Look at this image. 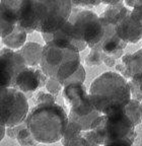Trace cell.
<instances>
[{
	"instance_id": "1",
	"label": "cell",
	"mask_w": 142,
	"mask_h": 146,
	"mask_svg": "<svg viewBox=\"0 0 142 146\" xmlns=\"http://www.w3.org/2000/svg\"><path fill=\"white\" fill-rule=\"evenodd\" d=\"M71 0H23L16 27L27 34L54 33L69 19Z\"/></svg>"
},
{
	"instance_id": "2",
	"label": "cell",
	"mask_w": 142,
	"mask_h": 146,
	"mask_svg": "<svg viewBox=\"0 0 142 146\" xmlns=\"http://www.w3.org/2000/svg\"><path fill=\"white\" fill-rule=\"evenodd\" d=\"M88 94L92 106L103 115L123 110L131 100L128 81L120 73L113 71L96 77L90 84Z\"/></svg>"
},
{
	"instance_id": "3",
	"label": "cell",
	"mask_w": 142,
	"mask_h": 146,
	"mask_svg": "<svg viewBox=\"0 0 142 146\" xmlns=\"http://www.w3.org/2000/svg\"><path fill=\"white\" fill-rule=\"evenodd\" d=\"M69 118L62 106L56 103L36 105L25 119L27 127L39 143L52 144L62 139Z\"/></svg>"
},
{
	"instance_id": "4",
	"label": "cell",
	"mask_w": 142,
	"mask_h": 146,
	"mask_svg": "<svg viewBox=\"0 0 142 146\" xmlns=\"http://www.w3.org/2000/svg\"><path fill=\"white\" fill-rule=\"evenodd\" d=\"M90 130L96 145H132L137 137L135 126L124 110L102 114L92 122Z\"/></svg>"
},
{
	"instance_id": "5",
	"label": "cell",
	"mask_w": 142,
	"mask_h": 146,
	"mask_svg": "<svg viewBox=\"0 0 142 146\" xmlns=\"http://www.w3.org/2000/svg\"><path fill=\"white\" fill-rule=\"evenodd\" d=\"M81 64L79 51L73 46L52 41L45 44L41 60V69L49 77L63 82L72 75Z\"/></svg>"
},
{
	"instance_id": "6",
	"label": "cell",
	"mask_w": 142,
	"mask_h": 146,
	"mask_svg": "<svg viewBox=\"0 0 142 146\" xmlns=\"http://www.w3.org/2000/svg\"><path fill=\"white\" fill-rule=\"evenodd\" d=\"M29 100L25 92L15 87H1L0 118L6 127L21 124L28 117Z\"/></svg>"
},
{
	"instance_id": "7",
	"label": "cell",
	"mask_w": 142,
	"mask_h": 146,
	"mask_svg": "<svg viewBox=\"0 0 142 146\" xmlns=\"http://www.w3.org/2000/svg\"><path fill=\"white\" fill-rule=\"evenodd\" d=\"M68 21L74 25L78 36L90 48L98 45L104 38L105 29L103 23L100 15L92 10L72 6V12Z\"/></svg>"
},
{
	"instance_id": "8",
	"label": "cell",
	"mask_w": 142,
	"mask_h": 146,
	"mask_svg": "<svg viewBox=\"0 0 142 146\" xmlns=\"http://www.w3.org/2000/svg\"><path fill=\"white\" fill-rule=\"evenodd\" d=\"M28 66L17 50L4 47L0 51V84L1 87H13L19 73Z\"/></svg>"
},
{
	"instance_id": "9",
	"label": "cell",
	"mask_w": 142,
	"mask_h": 146,
	"mask_svg": "<svg viewBox=\"0 0 142 146\" xmlns=\"http://www.w3.org/2000/svg\"><path fill=\"white\" fill-rule=\"evenodd\" d=\"M101 115V113L92 106L90 94H87L69 107L68 118L70 121L77 124L82 131H87L90 129L92 122Z\"/></svg>"
},
{
	"instance_id": "10",
	"label": "cell",
	"mask_w": 142,
	"mask_h": 146,
	"mask_svg": "<svg viewBox=\"0 0 142 146\" xmlns=\"http://www.w3.org/2000/svg\"><path fill=\"white\" fill-rule=\"evenodd\" d=\"M48 78L49 76L44 73L41 67L27 66L17 75L13 87L25 92L27 96H31L34 92H37L38 89L45 88Z\"/></svg>"
},
{
	"instance_id": "11",
	"label": "cell",
	"mask_w": 142,
	"mask_h": 146,
	"mask_svg": "<svg viewBox=\"0 0 142 146\" xmlns=\"http://www.w3.org/2000/svg\"><path fill=\"white\" fill-rule=\"evenodd\" d=\"M23 0H1L0 2V35L1 39L15 30Z\"/></svg>"
},
{
	"instance_id": "12",
	"label": "cell",
	"mask_w": 142,
	"mask_h": 146,
	"mask_svg": "<svg viewBox=\"0 0 142 146\" xmlns=\"http://www.w3.org/2000/svg\"><path fill=\"white\" fill-rule=\"evenodd\" d=\"M116 33L127 44H136L142 40V25L136 16L133 15L132 10H128L125 16L115 27Z\"/></svg>"
},
{
	"instance_id": "13",
	"label": "cell",
	"mask_w": 142,
	"mask_h": 146,
	"mask_svg": "<svg viewBox=\"0 0 142 146\" xmlns=\"http://www.w3.org/2000/svg\"><path fill=\"white\" fill-rule=\"evenodd\" d=\"M101 21L103 23L104 29H105V35L99 44L101 45L102 49L106 54L114 56L116 59H119L124 55V49L126 48L127 43L118 36L116 30H115L116 25L104 21L102 18Z\"/></svg>"
},
{
	"instance_id": "14",
	"label": "cell",
	"mask_w": 142,
	"mask_h": 146,
	"mask_svg": "<svg viewBox=\"0 0 142 146\" xmlns=\"http://www.w3.org/2000/svg\"><path fill=\"white\" fill-rule=\"evenodd\" d=\"M53 41L60 44H64V45L73 46L79 52L85 50V48L87 47V44L78 36L75 27L69 21H67L61 27L54 32Z\"/></svg>"
},
{
	"instance_id": "15",
	"label": "cell",
	"mask_w": 142,
	"mask_h": 146,
	"mask_svg": "<svg viewBox=\"0 0 142 146\" xmlns=\"http://www.w3.org/2000/svg\"><path fill=\"white\" fill-rule=\"evenodd\" d=\"M121 61L126 66L129 80L137 83L142 90V47L133 54H124Z\"/></svg>"
},
{
	"instance_id": "16",
	"label": "cell",
	"mask_w": 142,
	"mask_h": 146,
	"mask_svg": "<svg viewBox=\"0 0 142 146\" xmlns=\"http://www.w3.org/2000/svg\"><path fill=\"white\" fill-rule=\"evenodd\" d=\"M43 47L38 43L29 42L25 43L23 47L19 49V52L23 55V59L28 66L38 67V65L41 64L42 54H43Z\"/></svg>"
},
{
	"instance_id": "17",
	"label": "cell",
	"mask_w": 142,
	"mask_h": 146,
	"mask_svg": "<svg viewBox=\"0 0 142 146\" xmlns=\"http://www.w3.org/2000/svg\"><path fill=\"white\" fill-rule=\"evenodd\" d=\"M61 143L65 146L70 145H88L82 135L81 128L74 122L68 121L66 130L61 139Z\"/></svg>"
},
{
	"instance_id": "18",
	"label": "cell",
	"mask_w": 142,
	"mask_h": 146,
	"mask_svg": "<svg viewBox=\"0 0 142 146\" xmlns=\"http://www.w3.org/2000/svg\"><path fill=\"white\" fill-rule=\"evenodd\" d=\"M88 94L86 91V87L83 83H72L63 87L62 96L64 98V102L67 107H70L77 100Z\"/></svg>"
},
{
	"instance_id": "19",
	"label": "cell",
	"mask_w": 142,
	"mask_h": 146,
	"mask_svg": "<svg viewBox=\"0 0 142 146\" xmlns=\"http://www.w3.org/2000/svg\"><path fill=\"white\" fill-rule=\"evenodd\" d=\"M128 10L129 9L123 3H119V4L115 5H108L105 11L100 15V17L102 19H104V21L116 25L125 16V14L128 12Z\"/></svg>"
},
{
	"instance_id": "20",
	"label": "cell",
	"mask_w": 142,
	"mask_h": 146,
	"mask_svg": "<svg viewBox=\"0 0 142 146\" xmlns=\"http://www.w3.org/2000/svg\"><path fill=\"white\" fill-rule=\"evenodd\" d=\"M27 33L25 31L21 30L19 27H15V30L9 35L1 39L2 44L5 47H8L13 50H19L21 47H23L27 42Z\"/></svg>"
},
{
	"instance_id": "21",
	"label": "cell",
	"mask_w": 142,
	"mask_h": 146,
	"mask_svg": "<svg viewBox=\"0 0 142 146\" xmlns=\"http://www.w3.org/2000/svg\"><path fill=\"white\" fill-rule=\"evenodd\" d=\"M124 113L128 116L134 126H138L142 122V111L141 104L139 100L135 98H131L125 107H124Z\"/></svg>"
},
{
	"instance_id": "22",
	"label": "cell",
	"mask_w": 142,
	"mask_h": 146,
	"mask_svg": "<svg viewBox=\"0 0 142 146\" xmlns=\"http://www.w3.org/2000/svg\"><path fill=\"white\" fill-rule=\"evenodd\" d=\"M106 56L107 54L103 51L101 45L98 44V45L94 46L92 48H90V54L85 58V64L88 66H99L104 63Z\"/></svg>"
},
{
	"instance_id": "23",
	"label": "cell",
	"mask_w": 142,
	"mask_h": 146,
	"mask_svg": "<svg viewBox=\"0 0 142 146\" xmlns=\"http://www.w3.org/2000/svg\"><path fill=\"white\" fill-rule=\"evenodd\" d=\"M16 140H17L19 144H21V145H23V146L37 145V144L39 143L27 126L23 127L19 132V134L16 136Z\"/></svg>"
},
{
	"instance_id": "24",
	"label": "cell",
	"mask_w": 142,
	"mask_h": 146,
	"mask_svg": "<svg viewBox=\"0 0 142 146\" xmlns=\"http://www.w3.org/2000/svg\"><path fill=\"white\" fill-rule=\"evenodd\" d=\"M85 75H86L85 69L82 64H80L79 67H78V69L72 74V75H70L67 79H65L64 81L62 82V85L64 87L68 84H72V83H83L85 80Z\"/></svg>"
},
{
	"instance_id": "25",
	"label": "cell",
	"mask_w": 142,
	"mask_h": 146,
	"mask_svg": "<svg viewBox=\"0 0 142 146\" xmlns=\"http://www.w3.org/2000/svg\"><path fill=\"white\" fill-rule=\"evenodd\" d=\"M47 103H56V96L50 94L48 91L39 90L35 96V104L40 105V104H47Z\"/></svg>"
},
{
	"instance_id": "26",
	"label": "cell",
	"mask_w": 142,
	"mask_h": 146,
	"mask_svg": "<svg viewBox=\"0 0 142 146\" xmlns=\"http://www.w3.org/2000/svg\"><path fill=\"white\" fill-rule=\"evenodd\" d=\"M45 89H46L48 92L54 94V96H57L60 91L63 90V85L62 83L56 78L49 77L48 81H47L46 85H45Z\"/></svg>"
},
{
	"instance_id": "27",
	"label": "cell",
	"mask_w": 142,
	"mask_h": 146,
	"mask_svg": "<svg viewBox=\"0 0 142 146\" xmlns=\"http://www.w3.org/2000/svg\"><path fill=\"white\" fill-rule=\"evenodd\" d=\"M72 6L82 7V8H92L98 6L102 3V0H71Z\"/></svg>"
},
{
	"instance_id": "28",
	"label": "cell",
	"mask_w": 142,
	"mask_h": 146,
	"mask_svg": "<svg viewBox=\"0 0 142 146\" xmlns=\"http://www.w3.org/2000/svg\"><path fill=\"white\" fill-rule=\"evenodd\" d=\"M128 81L129 87H130V92H131V98H135V100L141 102L142 100V90L140 86L135 83L132 80H127Z\"/></svg>"
},
{
	"instance_id": "29",
	"label": "cell",
	"mask_w": 142,
	"mask_h": 146,
	"mask_svg": "<svg viewBox=\"0 0 142 146\" xmlns=\"http://www.w3.org/2000/svg\"><path fill=\"white\" fill-rule=\"evenodd\" d=\"M27 126V122L23 121L21 124H19V125L15 126H11V127H6V134L8 137L10 138H13V139H16V136L19 134V131L23 129V127Z\"/></svg>"
},
{
	"instance_id": "30",
	"label": "cell",
	"mask_w": 142,
	"mask_h": 146,
	"mask_svg": "<svg viewBox=\"0 0 142 146\" xmlns=\"http://www.w3.org/2000/svg\"><path fill=\"white\" fill-rule=\"evenodd\" d=\"M117 60L116 58L114 57V56H111V55H107L105 58V60H104V64H106L107 66L109 67H113L115 66L116 64H117Z\"/></svg>"
},
{
	"instance_id": "31",
	"label": "cell",
	"mask_w": 142,
	"mask_h": 146,
	"mask_svg": "<svg viewBox=\"0 0 142 146\" xmlns=\"http://www.w3.org/2000/svg\"><path fill=\"white\" fill-rule=\"evenodd\" d=\"M41 34L42 38H43V40L46 44L52 42L53 39H54V33H41Z\"/></svg>"
},
{
	"instance_id": "32",
	"label": "cell",
	"mask_w": 142,
	"mask_h": 146,
	"mask_svg": "<svg viewBox=\"0 0 142 146\" xmlns=\"http://www.w3.org/2000/svg\"><path fill=\"white\" fill-rule=\"evenodd\" d=\"M124 0H102V3L107 5H115L119 4V3H123Z\"/></svg>"
},
{
	"instance_id": "33",
	"label": "cell",
	"mask_w": 142,
	"mask_h": 146,
	"mask_svg": "<svg viewBox=\"0 0 142 146\" xmlns=\"http://www.w3.org/2000/svg\"><path fill=\"white\" fill-rule=\"evenodd\" d=\"M125 2H126V5L129 7H131V8H134L135 7V5L137 4L138 0H124Z\"/></svg>"
},
{
	"instance_id": "34",
	"label": "cell",
	"mask_w": 142,
	"mask_h": 146,
	"mask_svg": "<svg viewBox=\"0 0 142 146\" xmlns=\"http://www.w3.org/2000/svg\"><path fill=\"white\" fill-rule=\"evenodd\" d=\"M6 133V125L3 123H1V131H0V140L3 139L4 134Z\"/></svg>"
},
{
	"instance_id": "35",
	"label": "cell",
	"mask_w": 142,
	"mask_h": 146,
	"mask_svg": "<svg viewBox=\"0 0 142 146\" xmlns=\"http://www.w3.org/2000/svg\"><path fill=\"white\" fill-rule=\"evenodd\" d=\"M140 104H141V111H142V100L140 102Z\"/></svg>"
}]
</instances>
